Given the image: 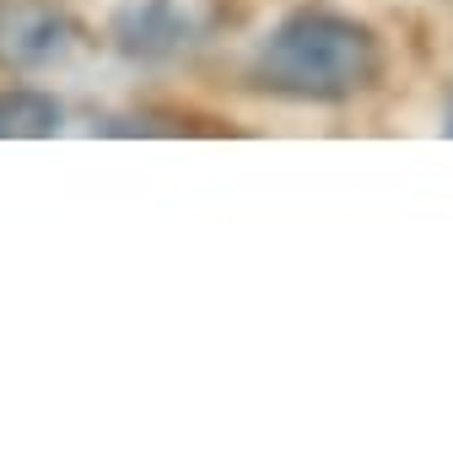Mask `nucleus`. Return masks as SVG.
Wrapping results in <instances>:
<instances>
[{
  "mask_svg": "<svg viewBox=\"0 0 453 458\" xmlns=\"http://www.w3.org/2000/svg\"><path fill=\"white\" fill-rule=\"evenodd\" d=\"M448 130H453V124H448Z\"/></svg>",
  "mask_w": 453,
  "mask_h": 458,
  "instance_id": "5",
  "label": "nucleus"
},
{
  "mask_svg": "<svg viewBox=\"0 0 453 458\" xmlns=\"http://www.w3.org/2000/svg\"><path fill=\"white\" fill-rule=\"evenodd\" d=\"M249 76H254V87L292 98V103H346V98H362L367 87H378L383 44L356 17L292 12L260 38Z\"/></svg>",
  "mask_w": 453,
  "mask_h": 458,
  "instance_id": "1",
  "label": "nucleus"
},
{
  "mask_svg": "<svg viewBox=\"0 0 453 458\" xmlns=\"http://www.w3.org/2000/svg\"><path fill=\"white\" fill-rule=\"evenodd\" d=\"M76 28L55 0H0V65L38 71L71 49Z\"/></svg>",
  "mask_w": 453,
  "mask_h": 458,
  "instance_id": "3",
  "label": "nucleus"
},
{
  "mask_svg": "<svg viewBox=\"0 0 453 458\" xmlns=\"http://www.w3.org/2000/svg\"><path fill=\"white\" fill-rule=\"evenodd\" d=\"M60 130V103L33 87H6L0 92V140H44Z\"/></svg>",
  "mask_w": 453,
  "mask_h": 458,
  "instance_id": "4",
  "label": "nucleus"
},
{
  "mask_svg": "<svg viewBox=\"0 0 453 458\" xmlns=\"http://www.w3.org/2000/svg\"><path fill=\"white\" fill-rule=\"evenodd\" d=\"M205 0H124L108 22L114 49L130 60H178L205 38Z\"/></svg>",
  "mask_w": 453,
  "mask_h": 458,
  "instance_id": "2",
  "label": "nucleus"
}]
</instances>
